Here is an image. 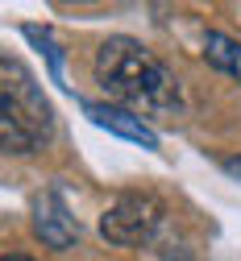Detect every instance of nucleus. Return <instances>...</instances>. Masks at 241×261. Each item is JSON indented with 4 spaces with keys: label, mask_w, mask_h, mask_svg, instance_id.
<instances>
[{
    "label": "nucleus",
    "mask_w": 241,
    "mask_h": 261,
    "mask_svg": "<svg viewBox=\"0 0 241 261\" xmlns=\"http://www.w3.org/2000/svg\"><path fill=\"white\" fill-rule=\"evenodd\" d=\"M166 220V203L150 191H129L117 195L108 212L100 216V237L121 245V249H142L158 237V228Z\"/></svg>",
    "instance_id": "obj_3"
},
{
    "label": "nucleus",
    "mask_w": 241,
    "mask_h": 261,
    "mask_svg": "<svg viewBox=\"0 0 241 261\" xmlns=\"http://www.w3.org/2000/svg\"><path fill=\"white\" fill-rule=\"evenodd\" d=\"M204 58L229 79L241 83V42H233L229 34H208L204 38Z\"/></svg>",
    "instance_id": "obj_6"
},
{
    "label": "nucleus",
    "mask_w": 241,
    "mask_h": 261,
    "mask_svg": "<svg viewBox=\"0 0 241 261\" xmlns=\"http://www.w3.org/2000/svg\"><path fill=\"white\" fill-rule=\"evenodd\" d=\"M33 232H38L42 245H50V249H71L75 245V237H79L75 216L67 212V203L54 191H42L38 199H33Z\"/></svg>",
    "instance_id": "obj_4"
},
{
    "label": "nucleus",
    "mask_w": 241,
    "mask_h": 261,
    "mask_svg": "<svg viewBox=\"0 0 241 261\" xmlns=\"http://www.w3.org/2000/svg\"><path fill=\"white\" fill-rule=\"evenodd\" d=\"M83 112L100 124V128H108V133L133 141V145H142V149H158V133L146 124V120H137L133 112L125 108H113V104H83Z\"/></svg>",
    "instance_id": "obj_5"
},
{
    "label": "nucleus",
    "mask_w": 241,
    "mask_h": 261,
    "mask_svg": "<svg viewBox=\"0 0 241 261\" xmlns=\"http://www.w3.org/2000/svg\"><path fill=\"white\" fill-rule=\"evenodd\" d=\"M0 261H33V257H25V253H9V257H0Z\"/></svg>",
    "instance_id": "obj_9"
},
{
    "label": "nucleus",
    "mask_w": 241,
    "mask_h": 261,
    "mask_svg": "<svg viewBox=\"0 0 241 261\" xmlns=\"http://www.w3.org/2000/svg\"><path fill=\"white\" fill-rule=\"evenodd\" d=\"M25 38H29V42H38V46L46 50V58H50V75H54V79H62V50L54 46V38H50V29H38V25H25Z\"/></svg>",
    "instance_id": "obj_7"
},
{
    "label": "nucleus",
    "mask_w": 241,
    "mask_h": 261,
    "mask_svg": "<svg viewBox=\"0 0 241 261\" xmlns=\"http://www.w3.org/2000/svg\"><path fill=\"white\" fill-rule=\"evenodd\" d=\"M54 137V108L33 71L0 50V153H33Z\"/></svg>",
    "instance_id": "obj_2"
},
{
    "label": "nucleus",
    "mask_w": 241,
    "mask_h": 261,
    "mask_svg": "<svg viewBox=\"0 0 241 261\" xmlns=\"http://www.w3.org/2000/svg\"><path fill=\"white\" fill-rule=\"evenodd\" d=\"M96 83L108 91L113 108L137 120H175L183 112L179 83L137 38H108L96 50Z\"/></svg>",
    "instance_id": "obj_1"
},
{
    "label": "nucleus",
    "mask_w": 241,
    "mask_h": 261,
    "mask_svg": "<svg viewBox=\"0 0 241 261\" xmlns=\"http://www.w3.org/2000/svg\"><path fill=\"white\" fill-rule=\"evenodd\" d=\"M225 170H229V174H241V158H229V162H225Z\"/></svg>",
    "instance_id": "obj_8"
}]
</instances>
